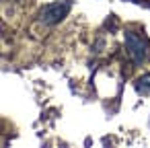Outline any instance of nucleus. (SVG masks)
<instances>
[{
	"label": "nucleus",
	"instance_id": "obj_1",
	"mask_svg": "<svg viewBox=\"0 0 150 148\" xmlns=\"http://www.w3.org/2000/svg\"><path fill=\"white\" fill-rule=\"evenodd\" d=\"M72 8L70 0H58V2H52L47 6L41 8V23L45 25H58Z\"/></svg>",
	"mask_w": 150,
	"mask_h": 148
},
{
	"label": "nucleus",
	"instance_id": "obj_2",
	"mask_svg": "<svg viewBox=\"0 0 150 148\" xmlns=\"http://www.w3.org/2000/svg\"><path fill=\"white\" fill-rule=\"evenodd\" d=\"M125 47H127L129 58H132L136 64H142V62L146 60V43H144L142 37H138L136 33L125 31Z\"/></svg>",
	"mask_w": 150,
	"mask_h": 148
},
{
	"label": "nucleus",
	"instance_id": "obj_3",
	"mask_svg": "<svg viewBox=\"0 0 150 148\" xmlns=\"http://www.w3.org/2000/svg\"><path fill=\"white\" fill-rule=\"evenodd\" d=\"M138 82H140V84H138L140 89H146V91H148V86H150V76H142Z\"/></svg>",
	"mask_w": 150,
	"mask_h": 148
}]
</instances>
